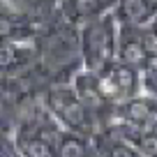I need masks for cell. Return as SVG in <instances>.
Masks as SVG:
<instances>
[{"instance_id": "cell-1", "label": "cell", "mask_w": 157, "mask_h": 157, "mask_svg": "<svg viewBox=\"0 0 157 157\" xmlns=\"http://www.w3.org/2000/svg\"><path fill=\"white\" fill-rule=\"evenodd\" d=\"M78 51L83 69L99 72L109 67L118 56V19L106 12L99 19L88 21L78 28Z\"/></svg>"}, {"instance_id": "cell-2", "label": "cell", "mask_w": 157, "mask_h": 157, "mask_svg": "<svg viewBox=\"0 0 157 157\" xmlns=\"http://www.w3.org/2000/svg\"><path fill=\"white\" fill-rule=\"evenodd\" d=\"M42 102H44L46 111L60 123L63 129L81 134V136H86V139H93L97 116L83 106V102L76 97V93L72 90L69 83L49 86V88L44 90Z\"/></svg>"}, {"instance_id": "cell-3", "label": "cell", "mask_w": 157, "mask_h": 157, "mask_svg": "<svg viewBox=\"0 0 157 157\" xmlns=\"http://www.w3.org/2000/svg\"><path fill=\"white\" fill-rule=\"evenodd\" d=\"M116 58L141 69V72L146 69L148 53L143 51V44H141V25H132V23L118 25V56Z\"/></svg>"}, {"instance_id": "cell-4", "label": "cell", "mask_w": 157, "mask_h": 157, "mask_svg": "<svg viewBox=\"0 0 157 157\" xmlns=\"http://www.w3.org/2000/svg\"><path fill=\"white\" fill-rule=\"evenodd\" d=\"M69 86H72V90L76 93V97L83 102V106L88 109V111H93L97 118L102 116V111L106 109V102H104L102 93H99L97 74L90 72V69H78L72 76Z\"/></svg>"}, {"instance_id": "cell-5", "label": "cell", "mask_w": 157, "mask_h": 157, "mask_svg": "<svg viewBox=\"0 0 157 157\" xmlns=\"http://www.w3.org/2000/svg\"><path fill=\"white\" fill-rule=\"evenodd\" d=\"M104 72L118 83V88L123 90L125 99L136 97V93L141 90V69L132 67V65L123 63V60H113L109 67H104Z\"/></svg>"}, {"instance_id": "cell-6", "label": "cell", "mask_w": 157, "mask_h": 157, "mask_svg": "<svg viewBox=\"0 0 157 157\" xmlns=\"http://www.w3.org/2000/svg\"><path fill=\"white\" fill-rule=\"evenodd\" d=\"M53 157H95L88 139L65 129L53 148Z\"/></svg>"}, {"instance_id": "cell-7", "label": "cell", "mask_w": 157, "mask_h": 157, "mask_svg": "<svg viewBox=\"0 0 157 157\" xmlns=\"http://www.w3.org/2000/svg\"><path fill=\"white\" fill-rule=\"evenodd\" d=\"M136 148L143 157H157V132H143Z\"/></svg>"}, {"instance_id": "cell-8", "label": "cell", "mask_w": 157, "mask_h": 157, "mask_svg": "<svg viewBox=\"0 0 157 157\" xmlns=\"http://www.w3.org/2000/svg\"><path fill=\"white\" fill-rule=\"evenodd\" d=\"M141 44H143V51L150 56H157V33L152 25H141Z\"/></svg>"}, {"instance_id": "cell-9", "label": "cell", "mask_w": 157, "mask_h": 157, "mask_svg": "<svg viewBox=\"0 0 157 157\" xmlns=\"http://www.w3.org/2000/svg\"><path fill=\"white\" fill-rule=\"evenodd\" d=\"M141 88H146L148 93L157 99V72H152V69H143V72H141Z\"/></svg>"}, {"instance_id": "cell-10", "label": "cell", "mask_w": 157, "mask_h": 157, "mask_svg": "<svg viewBox=\"0 0 157 157\" xmlns=\"http://www.w3.org/2000/svg\"><path fill=\"white\" fill-rule=\"evenodd\" d=\"M146 69H152V72H157V56H150V58H148Z\"/></svg>"}]
</instances>
